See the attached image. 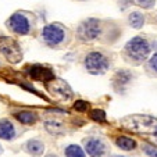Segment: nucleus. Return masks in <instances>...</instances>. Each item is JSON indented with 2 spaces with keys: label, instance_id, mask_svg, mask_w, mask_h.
I'll return each mask as SVG.
<instances>
[{
  "label": "nucleus",
  "instance_id": "obj_1",
  "mask_svg": "<svg viewBox=\"0 0 157 157\" xmlns=\"http://www.w3.org/2000/svg\"><path fill=\"white\" fill-rule=\"evenodd\" d=\"M120 31L117 22L110 20H101V18H85L81 21L77 27L75 35L77 39L82 43H90V42L101 40L103 38L109 36L111 42L118 38Z\"/></svg>",
  "mask_w": 157,
  "mask_h": 157
},
{
  "label": "nucleus",
  "instance_id": "obj_2",
  "mask_svg": "<svg viewBox=\"0 0 157 157\" xmlns=\"http://www.w3.org/2000/svg\"><path fill=\"white\" fill-rule=\"evenodd\" d=\"M10 33L17 36L32 35L38 29V18L32 11L28 10H17L4 22Z\"/></svg>",
  "mask_w": 157,
  "mask_h": 157
},
{
  "label": "nucleus",
  "instance_id": "obj_3",
  "mask_svg": "<svg viewBox=\"0 0 157 157\" xmlns=\"http://www.w3.org/2000/svg\"><path fill=\"white\" fill-rule=\"evenodd\" d=\"M72 32L70 28L61 22H50L46 24L39 31V39L43 44L50 49H61L71 42Z\"/></svg>",
  "mask_w": 157,
  "mask_h": 157
},
{
  "label": "nucleus",
  "instance_id": "obj_4",
  "mask_svg": "<svg viewBox=\"0 0 157 157\" xmlns=\"http://www.w3.org/2000/svg\"><path fill=\"white\" fill-rule=\"evenodd\" d=\"M150 42H149L147 38H145L142 35L133 36L124 46V56L127 57L128 61L135 63V64H140L145 60H147L149 56H150Z\"/></svg>",
  "mask_w": 157,
  "mask_h": 157
},
{
  "label": "nucleus",
  "instance_id": "obj_5",
  "mask_svg": "<svg viewBox=\"0 0 157 157\" xmlns=\"http://www.w3.org/2000/svg\"><path fill=\"white\" fill-rule=\"evenodd\" d=\"M121 125L136 133H154L157 129V118L147 114H132L124 117Z\"/></svg>",
  "mask_w": 157,
  "mask_h": 157
},
{
  "label": "nucleus",
  "instance_id": "obj_6",
  "mask_svg": "<svg viewBox=\"0 0 157 157\" xmlns=\"http://www.w3.org/2000/svg\"><path fill=\"white\" fill-rule=\"evenodd\" d=\"M83 65L88 72L93 75H100L109 70L110 67V60L103 52L100 50H93L89 52L83 59Z\"/></svg>",
  "mask_w": 157,
  "mask_h": 157
},
{
  "label": "nucleus",
  "instance_id": "obj_7",
  "mask_svg": "<svg viewBox=\"0 0 157 157\" xmlns=\"http://www.w3.org/2000/svg\"><path fill=\"white\" fill-rule=\"evenodd\" d=\"M0 53L11 64H17L22 60V52L20 44L10 36H0Z\"/></svg>",
  "mask_w": 157,
  "mask_h": 157
},
{
  "label": "nucleus",
  "instance_id": "obj_8",
  "mask_svg": "<svg viewBox=\"0 0 157 157\" xmlns=\"http://www.w3.org/2000/svg\"><path fill=\"white\" fill-rule=\"evenodd\" d=\"M46 88L50 92V95L53 98L59 99L63 101H68L72 99V89L70 88V85L65 82L64 79H60V78H54L53 81L46 83Z\"/></svg>",
  "mask_w": 157,
  "mask_h": 157
},
{
  "label": "nucleus",
  "instance_id": "obj_9",
  "mask_svg": "<svg viewBox=\"0 0 157 157\" xmlns=\"http://www.w3.org/2000/svg\"><path fill=\"white\" fill-rule=\"evenodd\" d=\"M27 74L33 81H39V82H44V83L50 82V81H53L56 78L54 72L49 67H44V65H40V64L29 65L27 68Z\"/></svg>",
  "mask_w": 157,
  "mask_h": 157
},
{
  "label": "nucleus",
  "instance_id": "obj_10",
  "mask_svg": "<svg viewBox=\"0 0 157 157\" xmlns=\"http://www.w3.org/2000/svg\"><path fill=\"white\" fill-rule=\"evenodd\" d=\"M85 150L90 157H103L106 153V145L99 138H88L85 140Z\"/></svg>",
  "mask_w": 157,
  "mask_h": 157
},
{
  "label": "nucleus",
  "instance_id": "obj_11",
  "mask_svg": "<svg viewBox=\"0 0 157 157\" xmlns=\"http://www.w3.org/2000/svg\"><path fill=\"white\" fill-rule=\"evenodd\" d=\"M17 135L15 127L10 120L3 118L0 120V139L3 140H13Z\"/></svg>",
  "mask_w": 157,
  "mask_h": 157
},
{
  "label": "nucleus",
  "instance_id": "obj_12",
  "mask_svg": "<svg viewBox=\"0 0 157 157\" xmlns=\"http://www.w3.org/2000/svg\"><path fill=\"white\" fill-rule=\"evenodd\" d=\"M127 22L133 29H140V28H143V25L146 22V15L142 11H139V10L131 11L127 17Z\"/></svg>",
  "mask_w": 157,
  "mask_h": 157
},
{
  "label": "nucleus",
  "instance_id": "obj_13",
  "mask_svg": "<svg viewBox=\"0 0 157 157\" xmlns=\"http://www.w3.org/2000/svg\"><path fill=\"white\" fill-rule=\"evenodd\" d=\"M132 81V74H131L128 70H120V71L116 72L113 79V85L116 89H122L128 85V83Z\"/></svg>",
  "mask_w": 157,
  "mask_h": 157
},
{
  "label": "nucleus",
  "instance_id": "obj_14",
  "mask_svg": "<svg viewBox=\"0 0 157 157\" xmlns=\"http://www.w3.org/2000/svg\"><path fill=\"white\" fill-rule=\"evenodd\" d=\"M14 117L17 121H20L24 125H33L38 121V114L35 111H28V110L17 111V113H14Z\"/></svg>",
  "mask_w": 157,
  "mask_h": 157
},
{
  "label": "nucleus",
  "instance_id": "obj_15",
  "mask_svg": "<svg viewBox=\"0 0 157 157\" xmlns=\"http://www.w3.org/2000/svg\"><path fill=\"white\" fill-rule=\"evenodd\" d=\"M44 128H46V131H48L50 135H56V136H59V135H63V133L65 132V127L64 124H63L60 120H46L44 121Z\"/></svg>",
  "mask_w": 157,
  "mask_h": 157
},
{
  "label": "nucleus",
  "instance_id": "obj_16",
  "mask_svg": "<svg viewBox=\"0 0 157 157\" xmlns=\"http://www.w3.org/2000/svg\"><path fill=\"white\" fill-rule=\"evenodd\" d=\"M25 150L32 156H40L44 151V143L39 139H29L25 143Z\"/></svg>",
  "mask_w": 157,
  "mask_h": 157
},
{
  "label": "nucleus",
  "instance_id": "obj_17",
  "mask_svg": "<svg viewBox=\"0 0 157 157\" xmlns=\"http://www.w3.org/2000/svg\"><path fill=\"white\" fill-rule=\"evenodd\" d=\"M116 145L118 146L120 149H122V150H133V149L136 147V142L133 139H131V138L128 136H118L116 139Z\"/></svg>",
  "mask_w": 157,
  "mask_h": 157
},
{
  "label": "nucleus",
  "instance_id": "obj_18",
  "mask_svg": "<svg viewBox=\"0 0 157 157\" xmlns=\"http://www.w3.org/2000/svg\"><path fill=\"white\" fill-rule=\"evenodd\" d=\"M65 157H85V151L78 145H70L64 150Z\"/></svg>",
  "mask_w": 157,
  "mask_h": 157
},
{
  "label": "nucleus",
  "instance_id": "obj_19",
  "mask_svg": "<svg viewBox=\"0 0 157 157\" xmlns=\"http://www.w3.org/2000/svg\"><path fill=\"white\" fill-rule=\"evenodd\" d=\"M90 118L96 122H104L106 121V113H104V110L95 109L90 111Z\"/></svg>",
  "mask_w": 157,
  "mask_h": 157
},
{
  "label": "nucleus",
  "instance_id": "obj_20",
  "mask_svg": "<svg viewBox=\"0 0 157 157\" xmlns=\"http://www.w3.org/2000/svg\"><path fill=\"white\" fill-rule=\"evenodd\" d=\"M133 4L139 6L143 10H150L156 6V0H133Z\"/></svg>",
  "mask_w": 157,
  "mask_h": 157
},
{
  "label": "nucleus",
  "instance_id": "obj_21",
  "mask_svg": "<svg viewBox=\"0 0 157 157\" xmlns=\"http://www.w3.org/2000/svg\"><path fill=\"white\" fill-rule=\"evenodd\" d=\"M72 107H74V110L79 111V113H83V111H88L89 103H88V101H85V100H77Z\"/></svg>",
  "mask_w": 157,
  "mask_h": 157
},
{
  "label": "nucleus",
  "instance_id": "obj_22",
  "mask_svg": "<svg viewBox=\"0 0 157 157\" xmlns=\"http://www.w3.org/2000/svg\"><path fill=\"white\" fill-rule=\"evenodd\" d=\"M142 150L145 151L147 156H150V157H157V147H154V146H151V145H143Z\"/></svg>",
  "mask_w": 157,
  "mask_h": 157
},
{
  "label": "nucleus",
  "instance_id": "obj_23",
  "mask_svg": "<svg viewBox=\"0 0 157 157\" xmlns=\"http://www.w3.org/2000/svg\"><path fill=\"white\" fill-rule=\"evenodd\" d=\"M147 65H149V68H150L154 74H157V53H154L153 56L149 59Z\"/></svg>",
  "mask_w": 157,
  "mask_h": 157
},
{
  "label": "nucleus",
  "instance_id": "obj_24",
  "mask_svg": "<svg viewBox=\"0 0 157 157\" xmlns=\"http://www.w3.org/2000/svg\"><path fill=\"white\" fill-rule=\"evenodd\" d=\"M120 10H127L131 4H133V0H117Z\"/></svg>",
  "mask_w": 157,
  "mask_h": 157
},
{
  "label": "nucleus",
  "instance_id": "obj_25",
  "mask_svg": "<svg viewBox=\"0 0 157 157\" xmlns=\"http://www.w3.org/2000/svg\"><path fill=\"white\" fill-rule=\"evenodd\" d=\"M44 157H59L57 156V154H53V153H50V154H46V156Z\"/></svg>",
  "mask_w": 157,
  "mask_h": 157
},
{
  "label": "nucleus",
  "instance_id": "obj_26",
  "mask_svg": "<svg viewBox=\"0 0 157 157\" xmlns=\"http://www.w3.org/2000/svg\"><path fill=\"white\" fill-rule=\"evenodd\" d=\"M3 153V147H2V145H0V154Z\"/></svg>",
  "mask_w": 157,
  "mask_h": 157
},
{
  "label": "nucleus",
  "instance_id": "obj_27",
  "mask_svg": "<svg viewBox=\"0 0 157 157\" xmlns=\"http://www.w3.org/2000/svg\"><path fill=\"white\" fill-rule=\"evenodd\" d=\"M154 135H156V136H157V129H156V131H154Z\"/></svg>",
  "mask_w": 157,
  "mask_h": 157
},
{
  "label": "nucleus",
  "instance_id": "obj_28",
  "mask_svg": "<svg viewBox=\"0 0 157 157\" xmlns=\"http://www.w3.org/2000/svg\"><path fill=\"white\" fill-rule=\"evenodd\" d=\"M113 157H124V156H113Z\"/></svg>",
  "mask_w": 157,
  "mask_h": 157
},
{
  "label": "nucleus",
  "instance_id": "obj_29",
  "mask_svg": "<svg viewBox=\"0 0 157 157\" xmlns=\"http://www.w3.org/2000/svg\"><path fill=\"white\" fill-rule=\"evenodd\" d=\"M156 22H157V17H156Z\"/></svg>",
  "mask_w": 157,
  "mask_h": 157
}]
</instances>
